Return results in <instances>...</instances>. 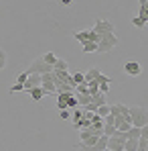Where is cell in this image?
<instances>
[{"label": "cell", "instance_id": "5bb4252c", "mask_svg": "<svg viewBox=\"0 0 148 151\" xmlns=\"http://www.w3.org/2000/svg\"><path fill=\"white\" fill-rule=\"evenodd\" d=\"M71 84H73L75 88H77V86H81V84H85L83 74H81V72H79V74H73V76H71Z\"/></svg>", "mask_w": 148, "mask_h": 151}, {"label": "cell", "instance_id": "3957f363", "mask_svg": "<svg viewBox=\"0 0 148 151\" xmlns=\"http://www.w3.org/2000/svg\"><path fill=\"white\" fill-rule=\"evenodd\" d=\"M26 72L28 74H39V76H45V74H51L53 72V65L49 63H45V59H43V55L41 57H37L28 68H26Z\"/></svg>", "mask_w": 148, "mask_h": 151}, {"label": "cell", "instance_id": "4dcf8cb0", "mask_svg": "<svg viewBox=\"0 0 148 151\" xmlns=\"http://www.w3.org/2000/svg\"><path fill=\"white\" fill-rule=\"evenodd\" d=\"M140 137H142V139H146V141H148V125L140 129Z\"/></svg>", "mask_w": 148, "mask_h": 151}, {"label": "cell", "instance_id": "603a6c76", "mask_svg": "<svg viewBox=\"0 0 148 151\" xmlns=\"http://www.w3.org/2000/svg\"><path fill=\"white\" fill-rule=\"evenodd\" d=\"M71 119H73V123L81 121V119H83V110H81V108H75V110H71Z\"/></svg>", "mask_w": 148, "mask_h": 151}, {"label": "cell", "instance_id": "9c48e42d", "mask_svg": "<svg viewBox=\"0 0 148 151\" xmlns=\"http://www.w3.org/2000/svg\"><path fill=\"white\" fill-rule=\"evenodd\" d=\"M99 74H101V72H99L98 68H89V70L83 74V78H85V84H87V82H91V80H98Z\"/></svg>", "mask_w": 148, "mask_h": 151}, {"label": "cell", "instance_id": "277c9868", "mask_svg": "<svg viewBox=\"0 0 148 151\" xmlns=\"http://www.w3.org/2000/svg\"><path fill=\"white\" fill-rule=\"evenodd\" d=\"M96 35H108V33H116V27H114V23L112 21H106V19H99V21H96V25H93V29H91Z\"/></svg>", "mask_w": 148, "mask_h": 151}, {"label": "cell", "instance_id": "30bf717a", "mask_svg": "<svg viewBox=\"0 0 148 151\" xmlns=\"http://www.w3.org/2000/svg\"><path fill=\"white\" fill-rule=\"evenodd\" d=\"M28 96H30L35 102H41V100H43V96H45V92H43V88L39 86V88H33V90L28 92Z\"/></svg>", "mask_w": 148, "mask_h": 151}, {"label": "cell", "instance_id": "ba28073f", "mask_svg": "<svg viewBox=\"0 0 148 151\" xmlns=\"http://www.w3.org/2000/svg\"><path fill=\"white\" fill-rule=\"evenodd\" d=\"M39 86H41V76H39V74H30V76H28V80L25 82V92L28 94L33 88H39Z\"/></svg>", "mask_w": 148, "mask_h": 151}, {"label": "cell", "instance_id": "9a60e30c", "mask_svg": "<svg viewBox=\"0 0 148 151\" xmlns=\"http://www.w3.org/2000/svg\"><path fill=\"white\" fill-rule=\"evenodd\" d=\"M91 102H93V104H96L98 108H99V106H103V104H108L103 94H93V96H91Z\"/></svg>", "mask_w": 148, "mask_h": 151}, {"label": "cell", "instance_id": "8fae6325", "mask_svg": "<svg viewBox=\"0 0 148 151\" xmlns=\"http://www.w3.org/2000/svg\"><path fill=\"white\" fill-rule=\"evenodd\" d=\"M53 70H55V72H67V70H69V63H67L65 59H61V57H57V61H55V65H53Z\"/></svg>", "mask_w": 148, "mask_h": 151}, {"label": "cell", "instance_id": "f546056e", "mask_svg": "<svg viewBox=\"0 0 148 151\" xmlns=\"http://www.w3.org/2000/svg\"><path fill=\"white\" fill-rule=\"evenodd\" d=\"M108 90H110V84H99V94H108Z\"/></svg>", "mask_w": 148, "mask_h": 151}, {"label": "cell", "instance_id": "f1b7e54d", "mask_svg": "<svg viewBox=\"0 0 148 151\" xmlns=\"http://www.w3.org/2000/svg\"><path fill=\"white\" fill-rule=\"evenodd\" d=\"M59 119H63V121L71 119V110H69V108H67V110H61V112H59Z\"/></svg>", "mask_w": 148, "mask_h": 151}, {"label": "cell", "instance_id": "44dd1931", "mask_svg": "<svg viewBox=\"0 0 148 151\" xmlns=\"http://www.w3.org/2000/svg\"><path fill=\"white\" fill-rule=\"evenodd\" d=\"M77 102H79V108H83V106H87V104L91 102V96H89V94H85V96H77Z\"/></svg>", "mask_w": 148, "mask_h": 151}, {"label": "cell", "instance_id": "484cf974", "mask_svg": "<svg viewBox=\"0 0 148 151\" xmlns=\"http://www.w3.org/2000/svg\"><path fill=\"white\" fill-rule=\"evenodd\" d=\"M130 23H132V25H134V27H138V29H142V27L146 25V21H142L140 17H134V19L130 21Z\"/></svg>", "mask_w": 148, "mask_h": 151}, {"label": "cell", "instance_id": "ac0fdd59", "mask_svg": "<svg viewBox=\"0 0 148 151\" xmlns=\"http://www.w3.org/2000/svg\"><path fill=\"white\" fill-rule=\"evenodd\" d=\"M126 137H128V139H140V129L132 127L130 131H126Z\"/></svg>", "mask_w": 148, "mask_h": 151}, {"label": "cell", "instance_id": "7c38bea8", "mask_svg": "<svg viewBox=\"0 0 148 151\" xmlns=\"http://www.w3.org/2000/svg\"><path fill=\"white\" fill-rule=\"evenodd\" d=\"M81 51H83V53H98V43H89V41H87V43L81 45Z\"/></svg>", "mask_w": 148, "mask_h": 151}, {"label": "cell", "instance_id": "2e32d148", "mask_svg": "<svg viewBox=\"0 0 148 151\" xmlns=\"http://www.w3.org/2000/svg\"><path fill=\"white\" fill-rule=\"evenodd\" d=\"M110 112H112L110 104H103V106H99V108H98V116H101V119H106V116H108Z\"/></svg>", "mask_w": 148, "mask_h": 151}, {"label": "cell", "instance_id": "d4e9b609", "mask_svg": "<svg viewBox=\"0 0 148 151\" xmlns=\"http://www.w3.org/2000/svg\"><path fill=\"white\" fill-rule=\"evenodd\" d=\"M96 133H93V129H85V131H81V141H85V139H89V137H93ZM99 137V135H98Z\"/></svg>", "mask_w": 148, "mask_h": 151}, {"label": "cell", "instance_id": "7402d4cb", "mask_svg": "<svg viewBox=\"0 0 148 151\" xmlns=\"http://www.w3.org/2000/svg\"><path fill=\"white\" fill-rule=\"evenodd\" d=\"M28 76H30V74H28V72H26V70H25V72H21V74L16 76L14 80H16V84H23V86H25V82H26V80H28Z\"/></svg>", "mask_w": 148, "mask_h": 151}, {"label": "cell", "instance_id": "6da1fadb", "mask_svg": "<svg viewBox=\"0 0 148 151\" xmlns=\"http://www.w3.org/2000/svg\"><path fill=\"white\" fill-rule=\"evenodd\" d=\"M130 119H132V127L142 129L148 125V110L144 106H130Z\"/></svg>", "mask_w": 148, "mask_h": 151}, {"label": "cell", "instance_id": "8992f818", "mask_svg": "<svg viewBox=\"0 0 148 151\" xmlns=\"http://www.w3.org/2000/svg\"><path fill=\"white\" fill-rule=\"evenodd\" d=\"M124 72L128 76H132V78H138V76L142 74V65L138 61H126L124 63Z\"/></svg>", "mask_w": 148, "mask_h": 151}, {"label": "cell", "instance_id": "e0dca14e", "mask_svg": "<svg viewBox=\"0 0 148 151\" xmlns=\"http://www.w3.org/2000/svg\"><path fill=\"white\" fill-rule=\"evenodd\" d=\"M67 108H69V110H75V108H79V102H77V96H69V98H67Z\"/></svg>", "mask_w": 148, "mask_h": 151}, {"label": "cell", "instance_id": "83f0119b", "mask_svg": "<svg viewBox=\"0 0 148 151\" xmlns=\"http://www.w3.org/2000/svg\"><path fill=\"white\" fill-rule=\"evenodd\" d=\"M138 151H148V141L146 139H138Z\"/></svg>", "mask_w": 148, "mask_h": 151}, {"label": "cell", "instance_id": "1f68e13d", "mask_svg": "<svg viewBox=\"0 0 148 151\" xmlns=\"http://www.w3.org/2000/svg\"><path fill=\"white\" fill-rule=\"evenodd\" d=\"M106 151H112V149H106Z\"/></svg>", "mask_w": 148, "mask_h": 151}, {"label": "cell", "instance_id": "5b68a950", "mask_svg": "<svg viewBox=\"0 0 148 151\" xmlns=\"http://www.w3.org/2000/svg\"><path fill=\"white\" fill-rule=\"evenodd\" d=\"M41 88H43L45 96H49V94H57V88H55V84H53V72H51V74L41 76Z\"/></svg>", "mask_w": 148, "mask_h": 151}, {"label": "cell", "instance_id": "ffe728a7", "mask_svg": "<svg viewBox=\"0 0 148 151\" xmlns=\"http://www.w3.org/2000/svg\"><path fill=\"white\" fill-rule=\"evenodd\" d=\"M98 141H99V137H98V135H93V137H89V139H85V141H79V143L85 145V147H93Z\"/></svg>", "mask_w": 148, "mask_h": 151}, {"label": "cell", "instance_id": "d6986e66", "mask_svg": "<svg viewBox=\"0 0 148 151\" xmlns=\"http://www.w3.org/2000/svg\"><path fill=\"white\" fill-rule=\"evenodd\" d=\"M43 59H45V63H49V65H55V61H57V55H55L53 51H49V53H45V55H43Z\"/></svg>", "mask_w": 148, "mask_h": 151}, {"label": "cell", "instance_id": "cb8c5ba5", "mask_svg": "<svg viewBox=\"0 0 148 151\" xmlns=\"http://www.w3.org/2000/svg\"><path fill=\"white\" fill-rule=\"evenodd\" d=\"M23 90H25V86H23V84H16V82H14V84L10 86V90H8V92H10V94H16V92H23Z\"/></svg>", "mask_w": 148, "mask_h": 151}, {"label": "cell", "instance_id": "4fadbf2b", "mask_svg": "<svg viewBox=\"0 0 148 151\" xmlns=\"http://www.w3.org/2000/svg\"><path fill=\"white\" fill-rule=\"evenodd\" d=\"M124 151H138V139H128L124 145Z\"/></svg>", "mask_w": 148, "mask_h": 151}, {"label": "cell", "instance_id": "7a4b0ae2", "mask_svg": "<svg viewBox=\"0 0 148 151\" xmlns=\"http://www.w3.org/2000/svg\"><path fill=\"white\" fill-rule=\"evenodd\" d=\"M120 43V39L116 37V33H108V35H101L98 43V53H110L112 49H116Z\"/></svg>", "mask_w": 148, "mask_h": 151}, {"label": "cell", "instance_id": "4316f807", "mask_svg": "<svg viewBox=\"0 0 148 151\" xmlns=\"http://www.w3.org/2000/svg\"><path fill=\"white\" fill-rule=\"evenodd\" d=\"M6 68V51L4 49H0V72Z\"/></svg>", "mask_w": 148, "mask_h": 151}, {"label": "cell", "instance_id": "52a82bcc", "mask_svg": "<svg viewBox=\"0 0 148 151\" xmlns=\"http://www.w3.org/2000/svg\"><path fill=\"white\" fill-rule=\"evenodd\" d=\"M124 145H126L124 137H110L108 139V149L112 151H124Z\"/></svg>", "mask_w": 148, "mask_h": 151}]
</instances>
